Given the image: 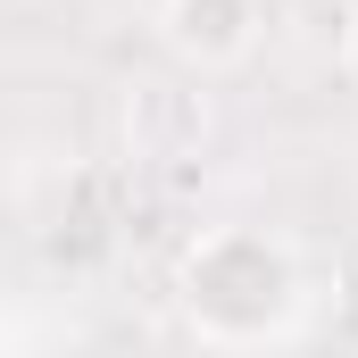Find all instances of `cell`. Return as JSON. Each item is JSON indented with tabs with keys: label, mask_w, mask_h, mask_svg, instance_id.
I'll list each match as a JSON object with an SVG mask.
<instances>
[{
	"label": "cell",
	"mask_w": 358,
	"mask_h": 358,
	"mask_svg": "<svg viewBox=\"0 0 358 358\" xmlns=\"http://www.w3.org/2000/svg\"><path fill=\"white\" fill-rule=\"evenodd\" d=\"M183 325L217 350H259L300 325V267L259 225H208L176 267Z\"/></svg>",
	"instance_id": "6da1fadb"
},
{
	"label": "cell",
	"mask_w": 358,
	"mask_h": 358,
	"mask_svg": "<svg viewBox=\"0 0 358 358\" xmlns=\"http://www.w3.org/2000/svg\"><path fill=\"white\" fill-rule=\"evenodd\" d=\"M125 125H134V159H183L208 134V100L183 92V84H142L134 108H125Z\"/></svg>",
	"instance_id": "3957f363"
},
{
	"label": "cell",
	"mask_w": 358,
	"mask_h": 358,
	"mask_svg": "<svg viewBox=\"0 0 358 358\" xmlns=\"http://www.w3.org/2000/svg\"><path fill=\"white\" fill-rule=\"evenodd\" d=\"M159 34L183 67L200 76H225L259 50V0H167L159 8Z\"/></svg>",
	"instance_id": "7a4b0ae2"
}]
</instances>
